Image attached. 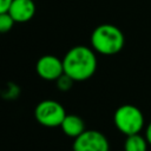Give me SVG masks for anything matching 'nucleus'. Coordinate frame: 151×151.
<instances>
[{
	"mask_svg": "<svg viewBox=\"0 0 151 151\" xmlns=\"http://www.w3.org/2000/svg\"><path fill=\"white\" fill-rule=\"evenodd\" d=\"M64 73L74 81H85L97 71L98 60L92 47L77 45L70 48L63 58Z\"/></svg>",
	"mask_w": 151,
	"mask_h": 151,
	"instance_id": "1",
	"label": "nucleus"
},
{
	"mask_svg": "<svg viewBox=\"0 0 151 151\" xmlns=\"http://www.w3.org/2000/svg\"><path fill=\"white\" fill-rule=\"evenodd\" d=\"M91 47L96 53L103 55H114L119 53L125 45L124 33L119 27L112 24H101L91 33Z\"/></svg>",
	"mask_w": 151,
	"mask_h": 151,
	"instance_id": "2",
	"label": "nucleus"
},
{
	"mask_svg": "<svg viewBox=\"0 0 151 151\" xmlns=\"http://www.w3.org/2000/svg\"><path fill=\"white\" fill-rule=\"evenodd\" d=\"M113 123L117 130L127 137L139 133L144 127L145 119L139 107L132 104H123L114 111Z\"/></svg>",
	"mask_w": 151,
	"mask_h": 151,
	"instance_id": "3",
	"label": "nucleus"
},
{
	"mask_svg": "<svg viewBox=\"0 0 151 151\" xmlns=\"http://www.w3.org/2000/svg\"><path fill=\"white\" fill-rule=\"evenodd\" d=\"M64 106L53 99L41 100L34 109L35 120L45 127H58L66 117Z\"/></svg>",
	"mask_w": 151,
	"mask_h": 151,
	"instance_id": "4",
	"label": "nucleus"
},
{
	"mask_svg": "<svg viewBox=\"0 0 151 151\" xmlns=\"http://www.w3.org/2000/svg\"><path fill=\"white\" fill-rule=\"evenodd\" d=\"M73 151H110L106 136L98 130H86L72 144Z\"/></svg>",
	"mask_w": 151,
	"mask_h": 151,
	"instance_id": "5",
	"label": "nucleus"
},
{
	"mask_svg": "<svg viewBox=\"0 0 151 151\" xmlns=\"http://www.w3.org/2000/svg\"><path fill=\"white\" fill-rule=\"evenodd\" d=\"M35 71L41 79L47 81H55L60 76L64 74L63 59H59L52 54L42 55L35 64Z\"/></svg>",
	"mask_w": 151,
	"mask_h": 151,
	"instance_id": "6",
	"label": "nucleus"
},
{
	"mask_svg": "<svg viewBox=\"0 0 151 151\" xmlns=\"http://www.w3.org/2000/svg\"><path fill=\"white\" fill-rule=\"evenodd\" d=\"M35 4L33 0H13L8 13L15 22L22 24L29 21L35 14Z\"/></svg>",
	"mask_w": 151,
	"mask_h": 151,
	"instance_id": "7",
	"label": "nucleus"
},
{
	"mask_svg": "<svg viewBox=\"0 0 151 151\" xmlns=\"http://www.w3.org/2000/svg\"><path fill=\"white\" fill-rule=\"evenodd\" d=\"M60 129L67 137L76 139L84 131H86V125L81 117L77 114H66V117L64 118L60 125Z\"/></svg>",
	"mask_w": 151,
	"mask_h": 151,
	"instance_id": "8",
	"label": "nucleus"
},
{
	"mask_svg": "<svg viewBox=\"0 0 151 151\" xmlns=\"http://www.w3.org/2000/svg\"><path fill=\"white\" fill-rule=\"evenodd\" d=\"M147 142L144 136L137 133L127 136L124 142V151H147Z\"/></svg>",
	"mask_w": 151,
	"mask_h": 151,
	"instance_id": "9",
	"label": "nucleus"
},
{
	"mask_svg": "<svg viewBox=\"0 0 151 151\" xmlns=\"http://www.w3.org/2000/svg\"><path fill=\"white\" fill-rule=\"evenodd\" d=\"M76 81L71 78V77H68L67 74H63V76H60L57 80H55V85H57V87H58V90L59 91H61V92H67V91H70L71 88H72V86H73V84H74Z\"/></svg>",
	"mask_w": 151,
	"mask_h": 151,
	"instance_id": "10",
	"label": "nucleus"
},
{
	"mask_svg": "<svg viewBox=\"0 0 151 151\" xmlns=\"http://www.w3.org/2000/svg\"><path fill=\"white\" fill-rule=\"evenodd\" d=\"M14 24H15V21L13 20V18L9 15L8 12L0 14V33L9 32L13 28Z\"/></svg>",
	"mask_w": 151,
	"mask_h": 151,
	"instance_id": "11",
	"label": "nucleus"
},
{
	"mask_svg": "<svg viewBox=\"0 0 151 151\" xmlns=\"http://www.w3.org/2000/svg\"><path fill=\"white\" fill-rule=\"evenodd\" d=\"M1 96L5 99H15L18 96H20V88L13 84V83H8L6 84V86L1 90Z\"/></svg>",
	"mask_w": 151,
	"mask_h": 151,
	"instance_id": "12",
	"label": "nucleus"
},
{
	"mask_svg": "<svg viewBox=\"0 0 151 151\" xmlns=\"http://www.w3.org/2000/svg\"><path fill=\"white\" fill-rule=\"evenodd\" d=\"M12 1H13V0H0V14L8 12Z\"/></svg>",
	"mask_w": 151,
	"mask_h": 151,
	"instance_id": "13",
	"label": "nucleus"
},
{
	"mask_svg": "<svg viewBox=\"0 0 151 151\" xmlns=\"http://www.w3.org/2000/svg\"><path fill=\"white\" fill-rule=\"evenodd\" d=\"M144 137H145L147 144L151 145V122L147 124V126H146V129H145V134H144Z\"/></svg>",
	"mask_w": 151,
	"mask_h": 151,
	"instance_id": "14",
	"label": "nucleus"
}]
</instances>
